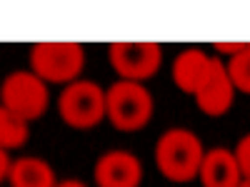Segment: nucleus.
Instances as JSON below:
<instances>
[{"label":"nucleus","instance_id":"3","mask_svg":"<svg viewBox=\"0 0 250 187\" xmlns=\"http://www.w3.org/2000/svg\"><path fill=\"white\" fill-rule=\"evenodd\" d=\"M62 122L75 130H90L105 117V90L93 80H75L58 95Z\"/></svg>","mask_w":250,"mask_h":187},{"label":"nucleus","instance_id":"5","mask_svg":"<svg viewBox=\"0 0 250 187\" xmlns=\"http://www.w3.org/2000/svg\"><path fill=\"white\" fill-rule=\"evenodd\" d=\"M33 73L43 82H75L85 65L80 43H35L30 50Z\"/></svg>","mask_w":250,"mask_h":187},{"label":"nucleus","instance_id":"13","mask_svg":"<svg viewBox=\"0 0 250 187\" xmlns=\"http://www.w3.org/2000/svg\"><path fill=\"white\" fill-rule=\"evenodd\" d=\"M225 70H228V77H230L233 88L250 95V43L243 53H238L228 60Z\"/></svg>","mask_w":250,"mask_h":187},{"label":"nucleus","instance_id":"6","mask_svg":"<svg viewBox=\"0 0 250 187\" xmlns=\"http://www.w3.org/2000/svg\"><path fill=\"white\" fill-rule=\"evenodd\" d=\"M108 60L123 80L140 82L158 73L163 62V50L150 40H145V43L143 40H123V43H110Z\"/></svg>","mask_w":250,"mask_h":187},{"label":"nucleus","instance_id":"9","mask_svg":"<svg viewBox=\"0 0 250 187\" xmlns=\"http://www.w3.org/2000/svg\"><path fill=\"white\" fill-rule=\"evenodd\" d=\"M198 177L203 187H240L243 182L235 155L225 148H215L203 155Z\"/></svg>","mask_w":250,"mask_h":187},{"label":"nucleus","instance_id":"14","mask_svg":"<svg viewBox=\"0 0 250 187\" xmlns=\"http://www.w3.org/2000/svg\"><path fill=\"white\" fill-rule=\"evenodd\" d=\"M235 160H238V168H240V175L243 180H250V135L240 137L238 148H235Z\"/></svg>","mask_w":250,"mask_h":187},{"label":"nucleus","instance_id":"4","mask_svg":"<svg viewBox=\"0 0 250 187\" xmlns=\"http://www.w3.org/2000/svg\"><path fill=\"white\" fill-rule=\"evenodd\" d=\"M48 102H50V93L35 73L15 70L0 85V105L25 122L38 120L48 110Z\"/></svg>","mask_w":250,"mask_h":187},{"label":"nucleus","instance_id":"18","mask_svg":"<svg viewBox=\"0 0 250 187\" xmlns=\"http://www.w3.org/2000/svg\"><path fill=\"white\" fill-rule=\"evenodd\" d=\"M240 187H250V180H243V182H240Z\"/></svg>","mask_w":250,"mask_h":187},{"label":"nucleus","instance_id":"17","mask_svg":"<svg viewBox=\"0 0 250 187\" xmlns=\"http://www.w3.org/2000/svg\"><path fill=\"white\" fill-rule=\"evenodd\" d=\"M55 187H85L80 180H65V182H58Z\"/></svg>","mask_w":250,"mask_h":187},{"label":"nucleus","instance_id":"1","mask_svg":"<svg viewBox=\"0 0 250 187\" xmlns=\"http://www.w3.org/2000/svg\"><path fill=\"white\" fill-rule=\"evenodd\" d=\"M203 142L195 132L185 128H173L163 132L155 148L158 172L170 182H190L200 172L203 162Z\"/></svg>","mask_w":250,"mask_h":187},{"label":"nucleus","instance_id":"7","mask_svg":"<svg viewBox=\"0 0 250 187\" xmlns=\"http://www.w3.org/2000/svg\"><path fill=\"white\" fill-rule=\"evenodd\" d=\"M233 97H235V88L230 77H228L225 70V62H220L218 57L210 60V70H208V77L203 80V85L195 93V102H198V110L218 117L225 115L233 105Z\"/></svg>","mask_w":250,"mask_h":187},{"label":"nucleus","instance_id":"11","mask_svg":"<svg viewBox=\"0 0 250 187\" xmlns=\"http://www.w3.org/2000/svg\"><path fill=\"white\" fill-rule=\"evenodd\" d=\"M10 187H55L53 168L40 157H20L10 165Z\"/></svg>","mask_w":250,"mask_h":187},{"label":"nucleus","instance_id":"10","mask_svg":"<svg viewBox=\"0 0 250 187\" xmlns=\"http://www.w3.org/2000/svg\"><path fill=\"white\" fill-rule=\"evenodd\" d=\"M210 55H205L198 48H188L183 50L175 62H173V80L180 93L195 95L198 88L203 85V80L208 77V70H210Z\"/></svg>","mask_w":250,"mask_h":187},{"label":"nucleus","instance_id":"2","mask_svg":"<svg viewBox=\"0 0 250 187\" xmlns=\"http://www.w3.org/2000/svg\"><path fill=\"white\" fill-rule=\"evenodd\" d=\"M105 115L120 132L143 130L153 117V95L140 82H115L105 93Z\"/></svg>","mask_w":250,"mask_h":187},{"label":"nucleus","instance_id":"8","mask_svg":"<svg viewBox=\"0 0 250 187\" xmlns=\"http://www.w3.org/2000/svg\"><path fill=\"white\" fill-rule=\"evenodd\" d=\"M143 180V165L128 150H110L100 155L95 165L98 187H138Z\"/></svg>","mask_w":250,"mask_h":187},{"label":"nucleus","instance_id":"12","mask_svg":"<svg viewBox=\"0 0 250 187\" xmlns=\"http://www.w3.org/2000/svg\"><path fill=\"white\" fill-rule=\"evenodd\" d=\"M30 130L28 122L20 120L18 115H13L10 110H5L0 105V150H15L20 145H25Z\"/></svg>","mask_w":250,"mask_h":187},{"label":"nucleus","instance_id":"15","mask_svg":"<svg viewBox=\"0 0 250 187\" xmlns=\"http://www.w3.org/2000/svg\"><path fill=\"white\" fill-rule=\"evenodd\" d=\"M248 48V43H215V50L218 53H223V55H238V53H243Z\"/></svg>","mask_w":250,"mask_h":187},{"label":"nucleus","instance_id":"16","mask_svg":"<svg viewBox=\"0 0 250 187\" xmlns=\"http://www.w3.org/2000/svg\"><path fill=\"white\" fill-rule=\"evenodd\" d=\"M10 165H13V160L8 157V150H0V182L10 175Z\"/></svg>","mask_w":250,"mask_h":187}]
</instances>
